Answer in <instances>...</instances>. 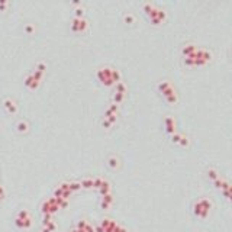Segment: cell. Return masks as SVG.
<instances>
[{
	"mask_svg": "<svg viewBox=\"0 0 232 232\" xmlns=\"http://www.w3.org/2000/svg\"><path fill=\"white\" fill-rule=\"evenodd\" d=\"M19 126H20V128H19L20 131H25V129H26V125H25V123H20Z\"/></svg>",
	"mask_w": 232,
	"mask_h": 232,
	"instance_id": "6da1fadb",
	"label": "cell"
}]
</instances>
